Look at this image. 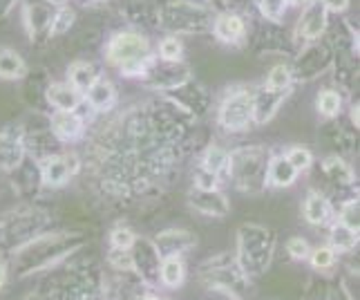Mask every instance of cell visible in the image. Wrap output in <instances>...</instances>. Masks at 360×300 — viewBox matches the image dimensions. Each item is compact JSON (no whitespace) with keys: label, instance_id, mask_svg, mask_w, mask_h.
Instances as JSON below:
<instances>
[{"label":"cell","instance_id":"b9f144b4","mask_svg":"<svg viewBox=\"0 0 360 300\" xmlns=\"http://www.w3.org/2000/svg\"><path fill=\"white\" fill-rule=\"evenodd\" d=\"M309 251H311V246H309V242L304 240V237L295 235V237H289L287 242V254L291 260L295 262H304L309 258Z\"/></svg>","mask_w":360,"mask_h":300},{"label":"cell","instance_id":"7a4b0ae2","mask_svg":"<svg viewBox=\"0 0 360 300\" xmlns=\"http://www.w3.org/2000/svg\"><path fill=\"white\" fill-rule=\"evenodd\" d=\"M85 246H88V235L83 233L43 231L7 258L9 273H14L18 280L39 276L58 267Z\"/></svg>","mask_w":360,"mask_h":300},{"label":"cell","instance_id":"f907efd6","mask_svg":"<svg viewBox=\"0 0 360 300\" xmlns=\"http://www.w3.org/2000/svg\"><path fill=\"white\" fill-rule=\"evenodd\" d=\"M215 5H224V0H213Z\"/></svg>","mask_w":360,"mask_h":300},{"label":"cell","instance_id":"60d3db41","mask_svg":"<svg viewBox=\"0 0 360 300\" xmlns=\"http://www.w3.org/2000/svg\"><path fill=\"white\" fill-rule=\"evenodd\" d=\"M219 180L215 177L213 173H208L206 168L197 166L195 173H193V189H200V191H213V189H219Z\"/></svg>","mask_w":360,"mask_h":300},{"label":"cell","instance_id":"8fae6325","mask_svg":"<svg viewBox=\"0 0 360 300\" xmlns=\"http://www.w3.org/2000/svg\"><path fill=\"white\" fill-rule=\"evenodd\" d=\"M130 256H132V271H134V276L139 278L150 292L159 289L161 256L157 251L155 242L150 240V237L136 235L134 244L130 246Z\"/></svg>","mask_w":360,"mask_h":300},{"label":"cell","instance_id":"8d00e7d4","mask_svg":"<svg viewBox=\"0 0 360 300\" xmlns=\"http://www.w3.org/2000/svg\"><path fill=\"white\" fill-rule=\"evenodd\" d=\"M284 157H287V159L291 161L297 173L309 170V168L314 166V155H311V150L304 148V146H293V148H289L287 153H284Z\"/></svg>","mask_w":360,"mask_h":300},{"label":"cell","instance_id":"ba28073f","mask_svg":"<svg viewBox=\"0 0 360 300\" xmlns=\"http://www.w3.org/2000/svg\"><path fill=\"white\" fill-rule=\"evenodd\" d=\"M159 25L177 34H200L213 25V14L188 0H175L159 9Z\"/></svg>","mask_w":360,"mask_h":300},{"label":"cell","instance_id":"3957f363","mask_svg":"<svg viewBox=\"0 0 360 300\" xmlns=\"http://www.w3.org/2000/svg\"><path fill=\"white\" fill-rule=\"evenodd\" d=\"M197 280L206 292L221 294L231 300H248L253 294V280L240 269L235 254L229 251L206 258L197 267Z\"/></svg>","mask_w":360,"mask_h":300},{"label":"cell","instance_id":"d6986e66","mask_svg":"<svg viewBox=\"0 0 360 300\" xmlns=\"http://www.w3.org/2000/svg\"><path fill=\"white\" fill-rule=\"evenodd\" d=\"M27 159L22 135L14 130H0V170H16Z\"/></svg>","mask_w":360,"mask_h":300},{"label":"cell","instance_id":"2e32d148","mask_svg":"<svg viewBox=\"0 0 360 300\" xmlns=\"http://www.w3.org/2000/svg\"><path fill=\"white\" fill-rule=\"evenodd\" d=\"M289 96V92H278L269 90V87H257L251 90V115L255 126H266V123L278 115V110L282 108L284 99Z\"/></svg>","mask_w":360,"mask_h":300},{"label":"cell","instance_id":"ee69618b","mask_svg":"<svg viewBox=\"0 0 360 300\" xmlns=\"http://www.w3.org/2000/svg\"><path fill=\"white\" fill-rule=\"evenodd\" d=\"M7 282H9V265H7V260L0 256V292L5 289Z\"/></svg>","mask_w":360,"mask_h":300},{"label":"cell","instance_id":"74e56055","mask_svg":"<svg viewBox=\"0 0 360 300\" xmlns=\"http://www.w3.org/2000/svg\"><path fill=\"white\" fill-rule=\"evenodd\" d=\"M259 7V14H262L266 20L271 23H280L284 18V14H287V0H259L257 3Z\"/></svg>","mask_w":360,"mask_h":300},{"label":"cell","instance_id":"7402d4cb","mask_svg":"<svg viewBox=\"0 0 360 300\" xmlns=\"http://www.w3.org/2000/svg\"><path fill=\"white\" fill-rule=\"evenodd\" d=\"M45 101L60 112H77L83 106V94L70 83H49L45 87Z\"/></svg>","mask_w":360,"mask_h":300},{"label":"cell","instance_id":"6da1fadb","mask_svg":"<svg viewBox=\"0 0 360 300\" xmlns=\"http://www.w3.org/2000/svg\"><path fill=\"white\" fill-rule=\"evenodd\" d=\"M105 276L94 258L74 254L45 271L39 287L25 294L22 300H105Z\"/></svg>","mask_w":360,"mask_h":300},{"label":"cell","instance_id":"d4e9b609","mask_svg":"<svg viewBox=\"0 0 360 300\" xmlns=\"http://www.w3.org/2000/svg\"><path fill=\"white\" fill-rule=\"evenodd\" d=\"M302 213L311 227H327L331 222V202L327 199L325 193L309 191L304 197V204H302Z\"/></svg>","mask_w":360,"mask_h":300},{"label":"cell","instance_id":"5b68a950","mask_svg":"<svg viewBox=\"0 0 360 300\" xmlns=\"http://www.w3.org/2000/svg\"><path fill=\"white\" fill-rule=\"evenodd\" d=\"M271 153L264 146H242L229 153V182L242 193L257 195L266 189Z\"/></svg>","mask_w":360,"mask_h":300},{"label":"cell","instance_id":"f546056e","mask_svg":"<svg viewBox=\"0 0 360 300\" xmlns=\"http://www.w3.org/2000/svg\"><path fill=\"white\" fill-rule=\"evenodd\" d=\"M68 79H70L68 83L74 87V90L83 94L98 79V74H96V68L92 63H85V61H77V63L70 65Z\"/></svg>","mask_w":360,"mask_h":300},{"label":"cell","instance_id":"44dd1931","mask_svg":"<svg viewBox=\"0 0 360 300\" xmlns=\"http://www.w3.org/2000/svg\"><path fill=\"white\" fill-rule=\"evenodd\" d=\"M213 34L215 39L221 43H229V45H238L242 43V39L246 36V23L242 16L238 14H231V11H221V14L213 20Z\"/></svg>","mask_w":360,"mask_h":300},{"label":"cell","instance_id":"4dcf8cb0","mask_svg":"<svg viewBox=\"0 0 360 300\" xmlns=\"http://www.w3.org/2000/svg\"><path fill=\"white\" fill-rule=\"evenodd\" d=\"M316 110L325 119H336L342 112V94L338 90H322L316 99Z\"/></svg>","mask_w":360,"mask_h":300},{"label":"cell","instance_id":"ac0fdd59","mask_svg":"<svg viewBox=\"0 0 360 300\" xmlns=\"http://www.w3.org/2000/svg\"><path fill=\"white\" fill-rule=\"evenodd\" d=\"M188 204L206 218H226L231 213V202L229 197L219 189L213 191H200L193 189L188 195Z\"/></svg>","mask_w":360,"mask_h":300},{"label":"cell","instance_id":"ab89813d","mask_svg":"<svg viewBox=\"0 0 360 300\" xmlns=\"http://www.w3.org/2000/svg\"><path fill=\"white\" fill-rule=\"evenodd\" d=\"M136 240V233L128 227H117L110 231V246L112 249H123V251H130V246Z\"/></svg>","mask_w":360,"mask_h":300},{"label":"cell","instance_id":"836d02e7","mask_svg":"<svg viewBox=\"0 0 360 300\" xmlns=\"http://www.w3.org/2000/svg\"><path fill=\"white\" fill-rule=\"evenodd\" d=\"M338 222H342L345 227H349L356 233L360 231V206H358V199L356 197L345 199V202L340 204Z\"/></svg>","mask_w":360,"mask_h":300},{"label":"cell","instance_id":"7dc6e473","mask_svg":"<svg viewBox=\"0 0 360 300\" xmlns=\"http://www.w3.org/2000/svg\"><path fill=\"white\" fill-rule=\"evenodd\" d=\"M136 300H168V298H161V296H157V294H153L150 289H148V292H143Z\"/></svg>","mask_w":360,"mask_h":300},{"label":"cell","instance_id":"4fadbf2b","mask_svg":"<svg viewBox=\"0 0 360 300\" xmlns=\"http://www.w3.org/2000/svg\"><path fill=\"white\" fill-rule=\"evenodd\" d=\"M325 30H327V9L322 7L320 0H311L309 5H304L302 16L297 18L295 39L302 43H314L325 34Z\"/></svg>","mask_w":360,"mask_h":300},{"label":"cell","instance_id":"f6af8a7d","mask_svg":"<svg viewBox=\"0 0 360 300\" xmlns=\"http://www.w3.org/2000/svg\"><path fill=\"white\" fill-rule=\"evenodd\" d=\"M14 5H16V0H0V18L9 16V11L14 9Z\"/></svg>","mask_w":360,"mask_h":300},{"label":"cell","instance_id":"d6a6232c","mask_svg":"<svg viewBox=\"0 0 360 300\" xmlns=\"http://www.w3.org/2000/svg\"><path fill=\"white\" fill-rule=\"evenodd\" d=\"M291 83H293L291 68L280 63L276 68H271V72L266 74L264 87H269V90H278V92H291Z\"/></svg>","mask_w":360,"mask_h":300},{"label":"cell","instance_id":"603a6c76","mask_svg":"<svg viewBox=\"0 0 360 300\" xmlns=\"http://www.w3.org/2000/svg\"><path fill=\"white\" fill-rule=\"evenodd\" d=\"M297 177H300V173L295 170V166L284 155H276L269 159L266 186H271V189H291Z\"/></svg>","mask_w":360,"mask_h":300},{"label":"cell","instance_id":"e0dca14e","mask_svg":"<svg viewBox=\"0 0 360 300\" xmlns=\"http://www.w3.org/2000/svg\"><path fill=\"white\" fill-rule=\"evenodd\" d=\"M85 119L79 112H60L54 110L49 117V132H52L60 144H74L85 135Z\"/></svg>","mask_w":360,"mask_h":300},{"label":"cell","instance_id":"5bb4252c","mask_svg":"<svg viewBox=\"0 0 360 300\" xmlns=\"http://www.w3.org/2000/svg\"><path fill=\"white\" fill-rule=\"evenodd\" d=\"M54 11V5H49L47 0H27V5H25V27H27L32 41L49 39Z\"/></svg>","mask_w":360,"mask_h":300},{"label":"cell","instance_id":"cb8c5ba5","mask_svg":"<svg viewBox=\"0 0 360 300\" xmlns=\"http://www.w3.org/2000/svg\"><path fill=\"white\" fill-rule=\"evenodd\" d=\"M322 175L336 186V189H352L356 184V173L352 164H347L342 155H329L322 159Z\"/></svg>","mask_w":360,"mask_h":300},{"label":"cell","instance_id":"d590c367","mask_svg":"<svg viewBox=\"0 0 360 300\" xmlns=\"http://www.w3.org/2000/svg\"><path fill=\"white\" fill-rule=\"evenodd\" d=\"M184 54V45L177 36H166L164 41L159 43V58L164 63H179Z\"/></svg>","mask_w":360,"mask_h":300},{"label":"cell","instance_id":"52a82bcc","mask_svg":"<svg viewBox=\"0 0 360 300\" xmlns=\"http://www.w3.org/2000/svg\"><path fill=\"white\" fill-rule=\"evenodd\" d=\"M47 222V213L39 206H18L9 211L0 220V251H3L0 256L7 260L25 242H30L32 237L43 233Z\"/></svg>","mask_w":360,"mask_h":300},{"label":"cell","instance_id":"83f0119b","mask_svg":"<svg viewBox=\"0 0 360 300\" xmlns=\"http://www.w3.org/2000/svg\"><path fill=\"white\" fill-rule=\"evenodd\" d=\"M27 74V63L16 49L3 47L0 49V79L5 81H18Z\"/></svg>","mask_w":360,"mask_h":300},{"label":"cell","instance_id":"ffe728a7","mask_svg":"<svg viewBox=\"0 0 360 300\" xmlns=\"http://www.w3.org/2000/svg\"><path fill=\"white\" fill-rule=\"evenodd\" d=\"M83 104H88L92 112H101V115L112 110L117 104V90L112 81L98 77L88 90L83 92Z\"/></svg>","mask_w":360,"mask_h":300},{"label":"cell","instance_id":"1f68e13d","mask_svg":"<svg viewBox=\"0 0 360 300\" xmlns=\"http://www.w3.org/2000/svg\"><path fill=\"white\" fill-rule=\"evenodd\" d=\"M309 265H311L316 271L325 273V271H331L333 267H336L338 262V254L333 251V249L329 244H322V246H316L309 251Z\"/></svg>","mask_w":360,"mask_h":300},{"label":"cell","instance_id":"277c9868","mask_svg":"<svg viewBox=\"0 0 360 300\" xmlns=\"http://www.w3.org/2000/svg\"><path fill=\"white\" fill-rule=\"evenodd\" d=\"M276 233L262 224H242L238 229L235 260L251 280H257L269 271L276 256Z\"/></svg>","mask_w":360,"mask_h":300},{"label":"cell","instance_id":"4316f807","mask_svg":"<svg viewBox=\"0 0 360 300\" xmlns=\"http://www.w3.org/2000/svg\"><path fill=\"white\" fill-rule=\"evenodd\" d=\"M200 166L206 168L208 173H213L221 184L229 182V150H226V148H221V146L210 144V146L204 150Z\"/></svg>","mask_w":360,"mask_h":300},{"label":"cell","instance_id":"e575fe53","mask_svg":"<svg viewBox=\"0 0 360 300\" xmlns=\"http://www.w3.org/2000/svg\"><path fill=\"white\" fill-rule=\"evenodd\" d=\"M74 18H77V14H74V9L70 7H58L54 11V20H52V27H49V39L52 36H63L65 32H70V27L74 25Z\"/></svg>","mask_w":360,"mask_h":300},{"label":"cell","instance_id":"bcb514c9","mask_svg":"<svg viewBox=\"0 0 360 300\" xmlns=\"http://www.w3.org/2000/svg\"><path fill=\"white\" fill-rule=\"evenodd\" d=\"M360 108H358V104H354L352 108H349V121H352V126L358 130V115H360V112H358Z\"/></svg>","mask_w":360,"mask_h":300},{"label":"cell","instance_id":"484cf974","mask_svg":"<svg viewBox=\"0 0 360 300\" xmlns=\"http://www.w3.org/2000/svg\"><path fill=\"white\" fill-rule=\"evenodd\" d=\"M186 262L179 256L172 258H161L159 265V287L164 289H179V287L186 282Z\"/></svg>","mask_w":360,"mask_h":300},{"label":"cell","instance_id":"7c38bea8","mask_svg":"<svg viewBox=\"0 0 360 300\" xmlns=\"http://www.w3.org/2000/svg\"><path fill=\"white\" fill-rule=\"evenodd\" d=\"M191 81V70L181 65V63H164V65H150L143 74V83L157 92H168L175 90V87L184 85Z\"/></svg>","mask_w":360,"mask_h":300},{"label":"cell","instance_id":"8992f818","mask_svg":"<svg viewBox=\"0 0 360 300\" xmlns=\"http://www.w3.org/2000/svg\"><path fill=\"white\" fill-rule=\"evenodd\" d=\"M105 61L128 79L143 77L155 63L150 54V43L139 32L115 34L105 47Z\"/></svg>","mask_w":360,"mask_h":300},{"label":"cell","instance_id":"30bf717a","mask_svg":"<svg viewBox=\"0 0 360 300\" xmlns=\"http://www.w3.org/2000/svg\"><path fill=\"white\" fill-rule=\"evenodd\" d=\"M41 184L47 189H63L72 177L83 170L81 157L77 153H52L36 161Z\"/></svg>","mask_w":360,"mask_h":300},{"label":"cell","instance_id":"f35d334b","mask_svg":"<svg viewBox=\"0 0 360 300\" xmlns=\"http://www.w3.org/2000/svg\"><path fill=\"white\" fill-rule=\"evenodd\" d=\"M105 262L112 271H132V256H130V251H123V249L110 246Z\"/></svg>","mask_w":360,"mask_h":300},{"label":"cell","instance_id":"9c48e42d","mask_svg":"<svg viewBox=\"0 0 360 300\" xmlns=\"http://www.w3.org/2000/svg\"><path fill=\"white\" fill-rule=\"evenodd\" d=\"M217 123L226 132H244L253 126L251 90L248 87H235V90L226 92L217 108Z\"/></svg>","mask_w":360,"mask_h":300},{"label":"cell","instance_id":"681fc988","mask_svg":"<svg viewBox=\"0 0 360 300\" xmlns=\"http://www.w3.org/2000/svg\"><path fill=\"white\" fill-rule=\"evenodd\" d=\"M47 3H49V5H54V7H63V5L68 3V0H47Z\"/></svg>","mask_w":360,"mask_h":300},{"label":"cell","instance_id":"9a60e30c","mask_svg":"<svg viewBox=\"0 0 360 300\" xmlns=\"http://www.w3.org/2000/svg\"><path fill=\"white\" fill-rule=\"evenodd\" d=\"M153 242L161 258H172V256L184 258L197 246V237L195 233L186 229H164L153 237Z\"/></svg>","mask_w":360,"mask_h":300},{"label":"cell","instance_id":"7bdbcfd3","mask_svg":"<svg viewBox=\"0 0 360 300\" xmlns=\"http://www.w3.org/2000/svg\"><path fill=\"white\" fill-rule=\"evenodd\" d=\"M320 3L327 11H333V14H342V11L349 7V0H320Z\"/></svg>","mask_w":360,"mask_h":300},{"label":"cell","instance_id":"c3c4849f","mask_svg":"<svg viewBox=\"0 0 360 300\" xmlns=\"http://www.w3.org/2000/svg\"><path fill=\"white\" fill-rule=\"evenodd\" d=\"M309 3H311V0H287V5H295V7H304Z\"/></svg>","mask_w":360,"mask_h":300},{"label":"cell","instance_id":"f1b7e54d","mask_svg":"<svg viewBox=\"0 0 360 300\" xmlns=\"http://www.w3.org/2000/svg\"><path fill=\"white\" fill-rule=\"evenodd\" d=\"M329 246L336 254H352L358 246V233L345 227L342 222H331L329 227Z\"/></svg>","mask_w":360,"mask_h":300}]
</instances>
